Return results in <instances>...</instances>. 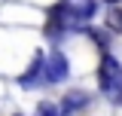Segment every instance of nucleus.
Listing matches in <instances>:
<instances>
[{"label": "nucleus", "instance_id": "f257e3e1", "mask_svg": "<svg viewBox=\"0 0 122 116\" xmlns=\"http://www.w3.org/2000/svg\"><path fill=\"white\" fill-rule=\"evenodd\" d=\"M98 79H101V89H104L110 98H119V101H122V67H119L116 58L104 55L101 70H98Z\"/></svg>", "mask_w": 122, "mask_h": 116}, {"label": "nucleus", "instance_id": "f03ea898", "mask_svg": "<svg viewBox=\"0 0 122 116\" xmlns=\"http://www.w3.org/2000/svg\"><path fill=\"white\" fill-rule=\"evenodd\" d=\"M64 76H67V61H64L61 52H52L49 67H46V79H49V83H61Z\"/></svg>", "mask_w": 122, "mask_h": 116}, {"label": "nucleus", "instance_id": "7ed1b4c3", "mask_svg": "<svg viewBox=\"0 0 122 116\" xmlns=\"http://www.w3.org/2000/svg\"><path fill=\"white\" fill-rule=\"evenodd\" d=\"M40 64H43V55H37V58H34V67H30V70L25 73V76H21V79H18V83H21V86H30V83H34V79H37V73L43 70V67H40Z\"/></svg>", "mask_w": 122, "mask_h": 116}, {"label": "nucleus", "instance_id": "20e7f679", "mask_svg": "<svg viewBox=\"0 0 122 116\" xmlns=\"http://www.w3.org/2000/svg\"><path fill=\"white\" fill-rule=\"evenodd\" d=\"M86 101H89V98H86L82 92H79V95H67V98H64V113H70L76 107H86Z\"/></svg>", "mask_w": 122, "mask_h": 116}, {"label": "nucleus", "instance_id": "39448f33", "mask_svg": "<svg viewBox=\"0 0 122 116\" xmlns=\"http://www.w3.org/2000/svg\"><path fill=\"white\" fill-rule=\"evenodd\" d=\"M37 116H61V110H58L52 101H43L40 107H37ZM64 116H67V113H64Z\"/></svg>", "mask_w": 122, "mask_h": 116}, {"label": "nucleus", "instance_id": "423d86ee", "mask_svg": "<svg viewBox=\"0 0 122 116\" xmlns=\"http://www.w3.org/2000/svg\"><path fill=\"white\" fill-rule=\"evenodd\" d=\"M107 25L113 31H122V12H116V9H110V15H107Z\"/></svg>", "mask_w": 122, "mask_h": 116}, {"label": "nucleus", "instance_id": "0eeeda50", "mask_svg": "<svg viewBox=\"0 0 122 116\" xmlns=\"http://www.w3.org/2000/svg\"><path fill=\"white\" fill-rule=\"evenodd\" d=\"M107 3H119V0H107Z\"/></svg>", "mask_w": 122, "mask_h": 116}]
</instances>
